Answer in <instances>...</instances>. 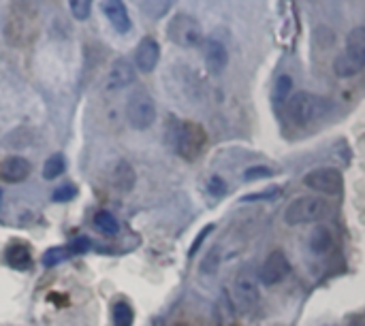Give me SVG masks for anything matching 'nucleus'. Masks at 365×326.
I'll use <instances>...</instances> for the list:
<instances>
[{"mask_svg": "<svg viewBox=\"0 0 365 326\" xmlns=\"http://www.w3.org/2000/svg\"><path fill=\"white\" fill-rule=\"evenodd\" d=\"M75 196H77V188L73 184H64L58 190H53V201L56 203H64V201H71Z\"/></svg>", "mask_w": 365, "mask_h": 326, "instance_id": "obj_28", "label": "nucleus"}, {"mask_svg": "<svg viewBox=\"0 0 365 326\" xmlns=\"http://www.w3.org/2000/svg\"><path fill=\"white\" fill-rule=\"evenodd\" d=\"M331 246H334V235H331V231L325 228V226L314 228V233L310 235V250H312V254L323 256V254H327V252L331 250Z\"/></svg>", "mask_w": 365, "mask_h": 326, "instance_id": "obj_17", "label": "nucleus"}, {"mask_svg": "<svg viewBox=\"0 0 365 326\" xmlns=\"http://www.w3.org/2000/svg\"><path fill=\"white\" fill-rule=\"evenodd\" d=\"M167 36L180 47H195V45H201L203 30H201V23L192 15L178 13L171 17L167 26Z\"/></svg>", "mask_w": 365, "mask_h": 326, "instance_id": "obj_6", "label": "nucleus"}, {"mask_svg": "<svg viewBox=\"0 0 365 326\" xmlns=\"http://www.w3.org/2000/svg\"><path fill=\"white\" fill-rule=\"evenodd\" d=\"M207 143V135L197 122H178L173 128V147L184 160H195L201 156Z\"/></svg>", "mask_w": 365, "mask_h": 326, "instance_id": "obj_3", "label": "nucleus"}, {"mask_svg": "<svg viewBox=\"0 0 365 326\" xmlns=\"http://www.w3.org/2000/svg\"><path fill=\"white\" fill-rule=\"evenodd\" d=\"M135 182H137V173H135L133 164L126 162V160L115 162V167L111 171V184H113V188L120 190V192H130L135 188Z\"/></svg>", "mask_w": 365, "mask_h": 326, "instance_id": "obj_16", "label": "nucleus"}, {"mask_svg": "<svg viewBox=\"0 0 365 326\" xmlns=\"http://www.w3.org/2000/svg\"><path fill=\"white\" fill-rule=\"evenodd\" d=\"M103 13L109 19V23L115 28V32H120V34L130 32L133 21H130L124 0H103Z\"/></svg>", "mask_w": 365, "mask_h": 326, "instance_id": "obj_11", "label": "nucleus"}, {"mask_svg": "<svg viewBox=\"0 0 365 326\" xmlns=\"http://www.w3.org/2000/svg\"><path fill=\"white\" fill-rule=\"evenodd\" d=\"M304 184L314 190V192H321V194H329V196H336L342 192V186H344V177L338 169L334 167H323V169H314L310 171L306 177H304Z\"/></svg>", "mask_w": 365, "mask_h": 326, "instance_id": "obj_8", "label": "nucleus"}, {"mask_svg": "<svg viewBox=\"0 0 365 326\" xmlns=\"http://www.w3.org/2000/svg\"><path fill=\"white\" fill-rule=\"evenodd\" d=\"M68 9L73 13L75 19L83 21L90 17V11H92V0H68Z\"/></svg>", "mask_w": 365, "mask_h": 326, "instance_id": "obj_24", "label": "nucleus"}, {"mask_svg": "<svg viewBox=\"0 0 365 326\" xmlns=\"http://www.w3.org/2000/svg\"><path fill=\"white\" fill-rule=\"evenodd\" d=\"M287 109H289V115L295 124L299 126H308L312 124L314 120H319L321 115L327 113L329 109V102L321 96H314L310 92H297L289 98L287 102Z\"/></svg>", "mask_w": 365, "mask_h": 326, "instance_id": "obj_5", "label": "nucleus"}, {"mask_svg": "<svg viewBox=\"0 0 365 326\" xmlns=\"http://www.w3.org/2000/svg\"><path fill=\"white\" fill-rule=\"evenodd\" d=\"M344 326H365V318H359V316H353V318H349Z\"/></svg>", "mask_w": 365, "mask_h": 326, "instance_id": "obj_32", "label": "nucleus"}, {"mask_svg": "<svg viewBox=\"0 0 365 326\" xmlns=\"http://www.w3.org/2000/svg\"><path fill=\"white\" fill-rule=\"evenodd\" d=\"M126 120L135 130H148L156 122L154 98L145 90H137L126 102Z\"/></svg>", "mask_w": 365, "mask_h": 326, "instance_id": "obj_7", "label": "nucleus"}, {"mask_svg": "<svg viewBox=\"0 0 365 326\" xmlns=\"http://www.w3.org/2000/svg\"><path fill=\"white\" fill-rule=\"evenodd\" d=\"M274 175V169H269V167H250V169H246L244 171V179H248V182H255V179H265V177H272Z\"/></svg>", "mask_w": 365, "mask_h": 326, "instance_id": "obj_27", "label": "nucleus"}, {"mask_svg": "<svg viewBox=\"0 0 365 326\" xmlns=\"http://www.w3.org/2000/svg\"><path fill=\"white\" fill-rule=\"evenodd\" d=\"M88 248H90V239L79 237V239H75V241L71 243L68 252H71V254H81V252H88Z\"/></svg>", "mask_w": 365, "mask_h": 326, "instance_id": "obj_30", "label": "nucleus"}, {"mask_svg": "<svg viewBox=\"0 0 365 326\" xmlns=\"http://www.w3.org/2000/svg\"><path fill=\"white\" fill-rule=\"evenodd\" d=\"M135 312L126 301H118L113 305V326H133Z\"/></svg>", "mask_w": 365, "mask_h": 326, "instance_id": "obj_22", "label": "nucleus"}, {"mask_svg": "<svg viewBox=\"0 0 365 326\" xmlns=\"http://www.w3.org/2000/svg\"><path fill=\"white\" fill-rule=\"evenodd\" d=\"M135 81V68L126 58H118L107 75V88L109 90H122Z\"/></svg>", "mask_w": 365, "mask_h": 326, "instance_id": "obj_13", "label": "nucleus"}, {"mask_svg": "<svg viewBox=\"0 0 365 326\" xmlns=\"http://www.w3.org/2000/svg\"><path fill=\"white\" fill-rule=\"evenodd\" d=\"M280 194H282V190H280L278 186H274V188H267V190H263V192L246 194L242 201H244V203H252V201H272V199H276V196H280Z\"/></svg>", "mask_w": 365, "mask_h": 326, "instance_id": "obj_26", "label": "nucleus"}, {"mask_svg": "<svg viewBox=\"0 0 365 326\" xmlns=\"http://www.w3.org/2000/svg\"><path fill=\"white\" fill-rule=\"evenodd\" d=\"M160 60V45L152 36H143L135 51V64L141 73H152Z\"/></svg>", "mask_w": 365, "mask_h": 326, "instance_id": "obj_10", "label": "nucleus"}, {"mask_svg": "<svg viewBox=\"0 0 365 326\" xmlns=\"http://www.w3.org/2000/svg\"><path fill=\"white\" fill-rule=\"evenodd\" d=\"M274 96L276 100L282 105V102H289V98L293 96V79L289 75H280L278 81H276V88H274Z\"/></svg>", "mask_w": 365, "mask_h": 326, "instance_id": "obj_23", "label": "nucleus"}, {"mask_svg": "<svg viewBox=\"0 0 365 326\" xmlns=\"http://www.w3.org/2000/svg\"><path fill=\"white\" fill-rule=\"evenodd\" d=\"M329 203L319 196H302L293 201L287 211H284V222L289 226H302V224H312L329 216Z\"/></svg>", "mask_w": 365, "mask_h": 326, "instance_id": "obj_4", "label": "nucleus"}, {"mask_svg": "<svg viewBox=\"0 0 365 326\" xmlns=\"http://www.w3.org/2000/svg\"><path fill=\"white\" fill-rule=\"evenodd\" d=\"M94 224H96V228H101V233H105L109 237L118 235V231H120V224H118L115 216L109 214V211H98L94 216Z\"/></svg>", "mask_w": 365, "mask_h": 326, "instance_id": "obj_20", "label": "nucleus"}, {"mask_svg": "<svg viewBox=\"0 0 365 326\" xmlns=\"http://www.w3.org/2000/svg\"><path fill=\"white\" fill-rule=\"evenodd\" d=\"M36 32V9L32 0H11L6 38L13 47H24Z\"/></svg>", "mask_w": 365, "mask_h": 326, "instance_id": "obj_1", "label": "nucleus"}, {"mask_svg": "<svg viewBox=\"0 0 365 326\" xmlns=\"http://www.w3.org/2000/svg\"><path fill=\"white\" fill-rule=\"evenodd\" d=\"M289 273H291V263H289L287 254H284L282 250H274V252L265 258L259 278H261L263 286H276V284H280Z\"/></svg>", "mask_w": 365, "mask_h": 326, "instance_id": "obj_9", "label": "nucleus"}, {"mask_svg": "<svg viewBox=\"0 0 365 326\" xmlns=\"http://www.w3.org/2000/svg\"><path fill=\"white\" fill-rule=\"evenodd\" d=\"M212 228H214V226H212V224H210V226H205V228H203V231H201V233H199V237H197V241H195V243H192V250H190V254H195V252H197V250H199V248H201V243H203V239H205V237H207V233H210V231H212Z\"/></svg>", "mask_w": 365, "mask_h": 326, "instance_id": "obj_31", "label": "nucleus"}, {"mask_svg": "<svg viewBox=\"0 0 365 326\" xmlns=\"http://www.w3.org/2000/svg\"><path fill=\"white\" fill-rule=\"evenodd\" d=\"M365 68V26H357L346 36V49L336 58L334 70L338 77H355Z\"/></svg>", "mask_w": 365, "mask_h": 326, "instance_id": "obj_2", "label": "nucleus"}, {"mask_svg": "<svg viewBox=\"0 0 365 326\" xmlns=\"http://www.w3.org/2000/svg\"><path fill=\"white\" fill-rule=\"evenodd\" d=\"M207 190H210V194L212 196H225L227 194V182L222 179V177H218V175H214V177H210V182H207Z\"/></svg>", "mask_w": 365, "mask_h": 326, "instance_id": "obj_29", "label": "nucleus"}, {"mask_svg": "<svg viewBox=\"0 0 365 326\" xmlns=\"http://www.w3.org/2000/svg\"><path fill=\"white\" fill-rule=\"evenodd\" d=\"M203 53H205V64L212 73H222L229 64V51L227 47L216 41V38H210L205 41V47H203Z\"/></svg>", "mask_w": 365, "mask_h": 326, "instance_id": "obj_14", "label": "nucleus"}, {"mask_svg": "<svg viewBox=\"0 0 365 326\" xmlns=\"http://www.w3.org/2000/svg\"><path fill=\"white\" fill-rule=\"evenodd\" d=\"M64 169H66L64 156H62V154H53V156L47 158V162H45V167H43V177H45V179H58V177L64 173Z\"/></svg>", "mask_w": 365, "mask_h": 326, "instance_id": "obj_19", "label": "nucleus"}, {"mask_svg": "<svg viewBox=\"0 0 365 326\" xmlns=\"http://www.w3.org/2000/svg\"><path fill=\"white\" fill-rule=\"evenodd\" d=\"M6 263L15 269H28L30 263H32V256L28 252V248L24 246H11L6 250Z\"/></svg>", "mask_w": 365, "mask_h": 326, "instance_id": "obj_18", "label": "nucleus"}, {"mask_svg": "<svg viewBox=\"0 0 365 326\" xmlns=\"http://www.w3.org/2000/svg\"><path fill=\"white\" fill-rule=\"evenodd\" d=\"M173 0H143V13L150 17V19H160L169 13Z\"/></svg>", "mask_w": 365, "mask_h": 326, "instance_id": "obj_21", "label": "nucleus"}, {"mask_svg": "<svg viewBox=\"0 0 365 326\" xmlns=\"http://www.w3.org/2000/svg\"><path fill=\"white\" fill-rule=\"evenodd\" d=\"M30 162L21 156H9L0 162V182L19 184L30 175Z\"/></svg>", "mask_w": 365, "mask_h": 326, "instance_id": "obj_12", "label": "nucleus"}, {"mask_svg": "<svg viewBox=\"0 0 365 326\" xmlns=\"http://www.w3.org/2000/svg\"><path fill=\"white\" fill-rule=\"evenodd\" d=\"M68 254H71V252L64 250V248H51V250H47V252L43 254V265H45V267H56L58 263L66 261Z\"/></svg>", "mask_w": 365, "mask_h": 326, "instance_id": "obj_25", "label": "nucleus"}, {"mask_svg": "<svg viewBox=\"0 0 365 326\" xmlns=\"http://www.w3.org/2000/svg\"><path fill=\"white\" fill-rule=\"evenodd\" d=\"M235 299H237V305L244 312H250L252 307H257V303H259V288H257V284L250 278H246V275L237 278V282H235Z\"/></svg>", "mask_w": 365, "mask_h": 326, "instance_id": "obj_15", "label": "nucleus"}]
</instances>
